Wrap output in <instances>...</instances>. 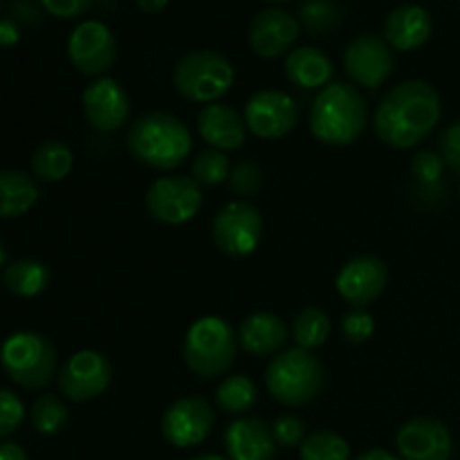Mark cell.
Segmentation results:
<instances>
[{
  "label": "cell",
  "mask_w": 460,
  "mask_h": 460,
  "mask_svg": "<svg viewBox=\"0 0 460 460\" xmlns=\"http://www.w3.org/2000/svg\"><path fill=\"white\" fill-rule=\"evenodd\" d=\"M438 121V90L425 79H409L394 85L382 97L373 117V128L386 146L407 151L425 142Z\"/></svg>",
  "instance_id": "cell-1"
},
{
  "label": "cell",
  "mask_w": 460,
  "mask_h": 460,
  "mask_svg": "<svg viewBox=\"0 0 460 460\" xmlns=\"http://www.w3.org/2000/svg\"><path fill=\"white\" fill-rule=\"evenodd\" d=\"M126 148L139 164L155 171H173L191 155L193 137L180 117L153 111L139 115L126 133Z\"/></svg>",
  "instance_id": "cell-2"
},
{
  "label": "cell",
  "mask_w": 460,
  "mask_h": 460,
  "mask_svg": "<svg viewBox=\"0 0 460 460\" xmlns=\"http://www.w3.org/2000/svg\"><path fill=\"white\" fill-rule=\"evenodd\" d=\"M368 124L364 94L346 81H332L319 90L310 106L308 126L317 142L326 146H349Z\"/></svg>",
  "instance_id": "cell-3"
},
{
  "label": "cell",
  "mask_w": 460,
  "mask_h": 460,
  "mask_svg": "<svg viewBox=\"0 0 460 460\" xmlns=\"http://www.w3.org/2000/svg\"><path fill=\"white\" fill-rule=\"evenodd\" d=\"M238 337L232 323L216 314L196 319L184 335L182 355L189 371L202 380L220 377L236 362Z\"/></svg>",
  "instance_id": "cell-4"
},
{
  "label": "cell",
  "mask_w": 460,
  "mask_h": 460,
  "mask_svg": "<svg viewBox=\"0 0 460 460\" xmlns=\"http://www.w3.org/2000/svg\"><path fill=\"white\" fill-rule=\"evenodd\" d=\"M268 394L283 407H304L313 402L323 386V364L313 350H281L265 368Z\"/></svg>",
  "instance_id": "cell-5"
},
{
  "label": "cell",
  "mask_w": 460,
  "mask_h": 460,
  "mask_svg": "<svg viewBox=\"0 0 460 460\" xmlns=\"http://www.w3.org/2000/svg\"><path fill=\"white\" fill-rule=\"evenodd\" d=\"M57 349L39 332H12L0 346L3 371L21 389H45L57 376Z\"/></svg>",
  "instance_id": "cell-6"
},
{
  "label": "cell",
  "mask_w": 460,
  "mask_h": 460,
  "mask_svg": "<svg viewBox=\"0 0 460 460\" xmlns=\"http://www.w3.org/2000/svg\"><path fill=\"white\" fill-rule=\"evenodd\" d=\"M236 70L225 54L216 49H196L175 63L173 88L187 102L216 103L232 90Z\"/></svg>",
  "instance_id": "cell-7"
},
{
  "label": "cell",
  "mask_w": 460,
  "mask_h": 460,
  "mask_svg": "<svg viewBox=\"0 0 460 460\" xmlns=\"http://www.w3.org/2000/svg\"><path fill=\"white\" fill-rule=\"evenodd\" d=\"M211 238L225 256L245 259L254 254L263 238V218L250 200H232L216 214Z\"/></svg>",
  "instance_id": "cell-8"
},
{
  "label": "cell",
  "mask_w": 460,
  "mask_h": 460,
  "mask_svg": "<svg viewBox=\"0 0 460 460\" xmlns=\"http://www.w3.org/2000/svg\"><path fill=\"white\" fill-rule=\"evenodd\" d=\"M202 200V187L196 180L187 175H164L148 187L144 205L151 218L175 227L196 218Z\"/></svg>",
  "instance_id": "cell-9"
},
{
  "label": "cell",
  "mask_w": 460,
  "mask_h": 460,
  "mask_svg": "<svg viewBox=\"0 0 460 460\" xmlns=\"http://www.w3.org/2000/svg\"><path fill=\"white\" fill-rule=\"evenodd\" d=\"M117 52L119 49L115 34L102 21L79 22L67 39V58L84 76H106V72L115 66Z\"/></svg>",
  "instance_id": "cell-10"
},
{
  "label": "cell",
  "mask_w": 460,
  "mask_h": 460,
  "mask_svg": "<svg viewBox=\"0 0 460 460\" xmlns=\"http://www.w3.org/2000/svg\"><path fill=\"white\" fill-rule=\"evenodd\" d=\"M247 130L261 139H281L292 133L299 121V103L283 90L265 88L252 94L245 103Z\"/></svg>",
  "instance_id": "cell-11"
},
{
  "label": "cell",
  "mask_w": 460,
  "mask_h": 460,
  "mask_svg": "<svg viewBox=\"0 0 460 460\" xmlns=\"http://www.w3.org/2000/svg\"><path fill=\"white\" fill-rule=\"evenodd\" d=\"M216 413L205 398L189 395L175 400L162 416V436L178 449H191L205 443L214 431Z\"/></svg>",
  "instance_id": "cell-12"
},
{
  "label": "cell",
  "mask_w": 460,
  "mask_h": 460,
  "mask_svg": "<svg viewBox=\"0 0 460 460\" xmlns=\"http://www.w3.org/2000/svg\"><path fill=\"white\" fill-rule=\"evenodd\" d=\"M58 391L72 402H88L111 386L112 367L99 350H76L57 376Z\"/></svg>",
  "instance_id": "cell-13"
},
{
  "label": "cell",
  "mask_w": 460,
  "mask_h": 460,
  "mask_svg": "<svg viewBox=\"0 0 460 460\" xmlns=\"http://www.w3.org/2000/svg\"><path fill=\"white\" fill-rule=\"evenodd\" d=\"M395 66L394 48L376 34H362L344 49V70L358 85L377 90L386 84Z\"/></svg>",
  "instance_id": "cell-14"
},
{
  "label": "cell",
  "mask_w": 460,
  "mask_h": 460,
  "mask_svg": "<svg viewBox=\"0 0 460 460\" xmlns=\"http://www.w3.org/2000/svg\"><path fill=\"white\" fill-rule=\"evenodd\" d=\"M389 283V268L376 254L353 256L341 265L335 277V288L341 299L353 308H367L385 292Z\"/></svg>",
  "instance_id": "cell-15"
},
{
  "label": "cell",
  "mask_w": 460,
  "mask_h": 460,
  "mask_svg": "<svg viewBox=\"0 0 460 460\" xmlns=\"http://www.w3.org/2000/svg\"><path fill=\"white\" fill-rule=\"evenodd\" d=\"M84 117L99 133H115L128 121L130 97L112 76H99L81 94Z\"/></svg>",
  "instance_id": "cell-16"
},
{
  "label": "cell",
  "mask_w": 460,
  "mask_h": 460,
  "mask_svg": "<svg viewBox=\"0 0 460 460\" xmlns=\"http://www.w3.org/2000/svg\"><path fill=\"white\" fill-rule=\"evenodd\" d=\"M301 34L299 18L281 7L261 9L250 22L247 30V43L252 52L261 58H279L292 52Z\"/></svg>",
  "instance_id": "cell-17"
},
{
  "label": "cell",
  "mask_w": 460,
  "mask_h": 460,
  "mask_svg": "<svg viewBox=\"0 0 460 460\" xmlns=\"http://www.w3.org/2000/svg\"><path fill=\"white\" fill-rule=\"evenodd\" d=\"M402 460H449L454 440L445 422L431 416H418L404 422L395 436Z\"/></svg>",
  "instance_id": "cell-18"
},
{
  "label": "cell",
  "mask_w": 460,
  "mask_h": 460,
  "mask_svg": "<svg viewBox=\"0 0 460 460\" xmlns=\"http://www.w3.org/2000/svg\"><path fill=\"white\" fill-rule=\"evenodd\" d=\"M200 137L218 151H238L247 139V124L241 112L227 103H207L196 117Z\"/></svg>",
  "instance_id": "cell-19"
},
{
  "label": "cell",
  "mask_w": 460,
  "mask_h": 460,
  "mask_svg": "<svg viewBox=\"0 0 460 460\" xmlns=\"http://www.w3.org/2000/svg\"><path fill=\"white\" fill-rule=\"evenodd\" d=\"M225 452L229 460H274L277 443L272 429L261 418L241 416L225 429Z\"/></svg>",
  "instance_id": "cell-20"
},
{
  "label": "cell",
  "mask_w": 460,
  "mask_h": 460,
  "mask_svg": "<svg viewBox=\"0 0 460 460\" xmlns=\"http://www.w3.org/2000/svg\"><path fill=\"white\" fill-rule=\"evenodd\" d=\"M434 18L420 4H400L385 21V40L398 52H413L431 39Z\"/></svg>",
  "instance_id": "cell-21"
},
{
  "label": "cell",
  "mask_w": 460,
  "mask_h": 460,
  "mask_svg": "<svg viewBox=\"0 0 460 460\" xmlns=\"http://www.w3.org/2000/svg\"><path fill=\"white\" fill-rule=\"evenodd\" d=\"M288 341V326L279 314L254 313L245 317L238 328V344L256 358L279 355Z\"/></svg>",
  "instance_id": "cell-22"
},
{
  "label": "cell",
  "mask_w": 460,
  "mask_h": 460,
  "mask_svg": "<svg viewBox=\"0 0 460 460\" xmlns=\"http://www.w3.org/2000/svg\"><path fill=\"white\" fill-rule=\"evenodd\" d=\"M283 72H286V79L296 88L314 90L326 88L331 84L335 66L326 52L313 48V45H304V48H295L288 54Z\"/></svg>",
  "instance_id": "cell-23"
},
{
  "label": "cell",
  "mask_w": 460,
  "mask_h": 460,
  "mask_svg": "<svg viewBox=\"0 0 460 460\" xmlns=\"http://www.w3.org/2000/svg\"><path fill=\"white\" fill-rule=\"evenodd\" d=\"M40 189L34 175L21 169L0 171V218L25 216L39 202Z\"/></svg>",
  "instance_id": "cell-24"
},
{
  "label": "cell",
  "mask_w": 460,
  "mask_h": 460,
  "mask_svg": "<svg viewBox=\"0 0 460 460\" xmlns=\"http://www.w3.org/2000/svg\"><path fill=\"white\" fill-rule=\"evenodd\" d=\"M49 268L36 259H18L12 261L3 270V286L21 299H34L43 295L49 286Z\"/></svg>",
  "instance_id": "cell-25"
},
{
  "label": "cell",
  "mask_w": 460,
  "mask_h": 460,
  "mask_svg": "<svg viewBox=\"0 0 460 460\" xmlns=\"http://www.w3.org/2000/svg\"><path fill=\"white\" fill-rule=\"evenodd\" d=\"M31 175L40 182H61L75 166V153L61 139H45L31 153Z\"/></svg>",
  "instance_id": "cell-26"
},
{
  "label": "cell",
  "mask_w": 460,
  "mask_h": 460,
  "mask_svg": "<svg viewBox=\"0 0 460 460\" xmlns=\"http://www.w3.org/2000/svg\"><path fill=\"white\" fill-rule=\"evenodd\" d=\"M256 400H259V389H256L254 380L243 373L227 376L216 391V404L220 411L229 413V416H243L254 407Z\"/></svg>",
  "instance_id": "cell-27"
},
{
  "label": "cell",
  "mask_w": 460,
  "mask_h": 460,
  "mask_svg": "<svg viewBox=\"0 0 460 460\" xmlns=\"http://www.w3.org/2000/svg\"><path fill=\"white\" fill-rule=\"evenodd\" d=\"M292 335H295L299 349H319L331 337V317L322 308L308 305V308L296 313L295 322H292Z\"/></svg>",
  "instance_id": "cell-28"
},
{
  "label": "cell",
  "mask_w": 460,
  "mask_h": 460,
  "mask_svg": "<svg viewBox=\"0 0 460 460\" xmlns=\"http://www.w3.org/2000/svg\"><path fill=\"white\" fill-rule=\"evenodd\" d=\"M70 411L63 404L61 398L52 394H43L31 402L30 407V420L31 427L39 431L40 436H54L67 425Z\"/></svg>",
  "instance_id": "cell-29"
},
{
  "label": "cell",
  "mask_w": 460,
  "mask_h": 460,
  "mask_svg": "<svg viewBox=\"0 0 460 460\" xmlns=\"http://www.w3.org/2000/svg\"><path fill=\"white\" fill-rule=\"evenodd\" d=\"M191 173L200 187H218V184L227 182L232 175V162L225 151L207 148V151L196 153L191 162Z\"/></svg>",
  "instance_id": "cell-30"
},
{
  "label": "cell",
  "mask_w": 460,
  "mask_h": 460,
  "mask_svg": "<svg viewBox=\"0 0 460 460\" xmlns=\"http://www.w3.org/2000/svg\"><path fill=\"white\" fill-rule=\"evenodd\" d=\"M301 460H350V447L335 431H314L299 447Z\"/></svg>",
  "instance_id": "cell-31"
},
{
  "label": "cell",
  "mask_w": 460,
  "mask_h": 460,
  "mask_svg": "<svg viewBox=\"0 0 460 460\" xmlns=\"http://www.w3.org/2000/svg\"><path fill=\"white\" fill-rule=\"evenodd\" d=\"M341 21V12L335 0H305L299 7V22L313 34L332 31Z\"/></svg>",
  "instance_id": "cell-32"
},
{
  "label": "cell",
  "mask_w": 460,
  "mask_h": 460,
  "mask_svg": "<svg viewBox=\"0 0 460 460\" xmlns=\"http://www.w3.org/2000/svg\"><path fill=\"white\" fill-rule=\"evenodd\" d=\"M376 332V319L367 308H353L341 319V335L349 344H364Z\"/></svg>",
  "instance_id": "cell-33"
},
{
  "label": "cell",
  "mask_w": 460,
  "mask_h": 460,
  "mask_svg": "<svg viewBox=\"0 0 460 460\" xmlns=\"http://www.w3.org/2000/svg\"><path fill=\"white\" fill-rule=\"evenodd\" d=\"M25 420V404L13 391L0 389V440L21 429Z\"/></svg>",
  "instance_id": "cell-34"
},
{
  "label": "cell",
  "mask_w": 460,
  "mask_h": 460,
  "mask_svg": "<svg viewBox=\"0 0 460 460\" xmlns=\"http://www.w3.org/2000/svg\"><path fill=\"white\" fill-rule=\"evenodd\" d=\"M227 182L236 196H254L263 184V171L256 162L243 160L236 166H232V175H229Z\"/></svg>",
  "instance_id": "cell-35"
},
{
  "label": "cell",
  "mask_w": 460,
  "mask_h": 460,
  "mask_svg": "<svg viewBox=\"0 0 460 460\" xmlns=\"http://www.w3.org/2000/svg\"><path fill=\"white\" fill-rule=\"evenodd\" d=\"M272 429V438L279 447L295 449L304 445V440L308 438L305 436V422L301 420L299 416H292V413H283L274 420V425L270 427Z\"/></svg>",
  "instance_id": "cell-36"
},
{
  "label": "cell",
  "mask_w": 460,
  "mask_h": 460,
  "mask_svg": "<svg viewBox=\"0 0 460 460\" xmlns=\"http://www.w3.org/2000/svg\"><path fill=\"white\" fill-rule=\"evenodd\" d=\"M445 162L440 157V153L434 151H420L413 155L411 160V173L416 175L418 182L427 189L438 187L440 180H443Z\"/></svg>",
  "instance_id": "cell-37"
},
{
  "label": "cell",
  "mask_w": 460,
  "mask_h": 460,
  "mask_svg": "<svg viewBox=\"0 0 460 460\" xmlns=\"http://www.w3.org/2000/svg\"><path fill=\"white\" fill-rule=\"evenodd\" d=\"M440 157L452 173L460 175V119L454 121L440 137Z\"/></svg>",
  "instance_id": "cell-38"
},
{
  "label": "cell",
  "mask_w": 460,
  "mask_h": 460,
  "mask_svg": "<svg viewBox=\"0 0 460 460\" xmlns=\"http://www.w3.org/2000/svg\"><path fill=\"white\" fill-rule=\"evenodd\" d=\"M40 3H43V7L52 16L70 21V18L84 16L90 9V4H93V0H40Z\"/></svg>",
  "instance_id": "cell-39"
},
{
  "label": "cell",
  "mask_w": 460,
  "mask_h": 460,
  "mask_svg": "<svg viewBox=\"0 0 460 460\" xmlns=\"http://www.w3.org/2000/svg\"><path fill=\"white\" fill-rule=\"evenodd\" d=\"M18 39H21V30H18L16 22L3 18L0 21V48H12L18 43Z\"/></svg>",
  "instance_id": "cell-40"
},
{
  "label": "cell",
  "mask_w": 460,
  "mask_h": 460,
  "mask_svg": "<svg viewBox=\"0 0 460 460\" xmlns=\"http://www.w3.org/2000/svg\"><path fill=\"white\" fill-rule=\"evenodd\" d=\"M0 460H30L25 449L16 443H0Z\"/></svg>",
  "instance_id": "cell-41"
},
{
  "label": "cell",
  "mask_w": 460,
  "mask_h": 460,
  "mask_svg": "<svg viewBox=\"0 0 460 460\" xmlns=\"http://www.w3.org/2000/svg\"><path fill=\"white\" fill-rule=\"evenodd\" d=\"M171 0H135V4H137L139 9H142L144 13H160L164 12L166 7H169Z\"/></svg>",
  "instance_id": "cell-42"
},
{
  "label": "cell",
  "mask_w": 460,
  "mask_h": 460,
  "mask_svg": "<svg viewBox=\"0 0 460 460\" xmlns=\"http://www.w3.org/2000/svg\"><path fill=\"white\" fill-rule=\"evenodd\" d=\"M355 460H402V458L395 456V454H391L389 449L376 447V449H368V452H362Z\"/></svg>",
  "instance_id": "cell-43"
},
{
  "label": "cell",
  "mask_w": 460,
  "mask_h": 460,
  "mask_svg": "<svg viewBox=\"0 0 460 460\" xmlns=\"http://www.w3.org/2000/svg\"><path fill=\"white\" fill-rule=\"evenodd\" d=\"M7 268V247H4L3 238H0V272Z\"/></svg>",
  "instance_id": "cell-44"
},
{
  "label": "cell",
  "mask_w": 460,
  "mask_h": 460,
  "mask_svg": "<svg viewBox=\"0 0 460 460\" xmlns=\"http://www.w3.org/2000/svg\"><path fill=\"white\" fill-rule=\"evenodd\" d=\"M191 460H229L227 456H220V454H198Z\"/></svg>",
  "instance_id": "cell-45"
},
{
  "label": "cell",
  "mask_w": 460,
  "mask_h": 460,
  "mask_svg": "<svg viewBox=\"0 0 460 460\" xmlns=\"http://www.w3.org/2000/svg\"><path fill=\"white\" fill-rule=\"evenodd\" d=\"M263 3H268V4H279V3H286V0H263Z\"/></svg>",
  "instance_id": "cell-46"
}]
</instances>
